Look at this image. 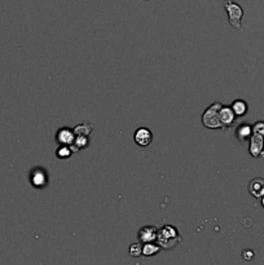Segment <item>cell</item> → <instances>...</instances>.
I'll return each instance as SVG.
<instances>
[{
    "label": "cell",
    "instance_id": "6da1fadb",
    "mask_svg": "<svg viewBox=\"0 0 264 265\" xmlns=\"http://www.w3.org/2000/svg\"><path fill=\"white\" fill-rule=\"evenodd\" d=\"M182 241V237L179 234V231L172 225H165L161 229H158L157 234V241L161 249L163 250H171Z\"/></svg>",
    "mask_w": 264,
    "mask_h": 265
},
{
    "label": "cell",
    "instance_id": "7a4b0ae2",
    "mask_svg": "<svg viewBox=\"0 0 264 265\" xmlns=\"http://www.w3.org/2000/svg\"><path fill=\"white\" fill-rule=\"evenodd\" d=\"M222 106L223 105L220 104V102H215V104L207 107V110H205L204 115H202V124L206 128H210V130H223L219 119V110Z\"/></svg>",
    "mask_w": 264,
    "mask_h": 265
},
{
    "label": "cell",
    "instance_id": "3957f363",
    "mask_svg": "<svg viewBox=\"0 0 264 265\" xmlns=\"http://www.w3.org/2000/svg\"><path fill=\"white\" fill-rule=\"evenodd\" d=\"M224 8H226V12L228 14V21L229 23L232 25V27L237 28L241 31L242 25L241 19L244 17V9L237 3H235L233 0H226L224 1Z\"/></svg>",
    "mask_w": 264,
    "mask_h": 265
},
{
    "label": "cell",
    "instance_id": "277c9868",
    "mask_svg": "<svg viewBox=\"0 0 264 265\" xmlns=\"http://www.w3.org/2000/svg\"><path fill=\"white\" fill-rule=\"evenodd\" d=\"M30 184H31L35 189H43L49 183V176L48 172L41 167H36L30 172L29 176Z\"/></svg>",
    "mask_w": 264,
    "mask_h": 265
},
{
    "label": "cell",
    "instance_id": "5b68a950",
    "mask_svg": "<svg viewBox=\"0 0 264 265\" xmlns=\"http://www.w3.org/2000/svg\"><path fill=\"white\" fill-rule=\"evenodd\" d=\"M219 119L223 130L226 128H231L233 124L236 123V119H237V115L235 114L233 109L231 106H222L219 110Z\"/></svg>",
    "mask_w": 264,
    "mask_h": 265
},
{
    "label": "cell",
    "instance_id": "8992f818",
    "mask_svg": "<svg viewBox=\"0 0 264 265\" xmlns=\"http://www.w3.org/2000/svg\"><path fill=\"white\" fill-rule=\"evenodd\" d=\"M134 141L136 142V145L141 146V148H147L152 144L153 141V133L149 128L147 127H140L137 128L136 132L134 135Z\"/></svg>",
    "mask_w": 264,
    "mask_h": 265
},
{
    "label": "cell",
    "instance_id": "52a82bcc",
    "mask_svg": "<svg viewBox=\"0 0 264 265\" xmlns=\"http://www.w3.org/2000/svg\"><path fill=\"white\" fill-rule=\"evenodd\" d=\"M157 234H158V229L154 225H145L137 232V240L140 243L156 242Z\"/></svg>",
    "mask_w": 264,
    "mask_h": 265
},
{
    "label": "cell",
    "instance_id": "ba28073f",
    "mask_svg": "<svg viewBox=\"0 0 264 265\" xmlns=\"http://www.w3.org/2000/svg\"><path fill=\"white\" fill-rule=\"evenodd\" d=\"M250 146H249V152L250 155L254 158H259L261 155H264V137L253 133L250 137Z\"/></svg>",
    "mask_w": 264,
    "mask_h": 265
},
{
    "label": "cell",
    "instance_id": "9c48e42d",
    "mask_svg": "<svg viewBox=\"0 0 264 265\" xmlns=\"http://www.w3.org/2000/svg\"><path fill=\"white\" fill-rule=\"evenodd\" d=\"M74 140H75V133L71 128H67V127H62L56 133V141L60 145H73Z\"/></svg>",
    "mask_w": 264,
    "mask_h": 265
},
{
    "label": "cell",
    "instance_id": "30bf717a",
    "mask_svg": "<svg viewBox=\"0 0 264 265\" xmlns=\"http://www.w3.org/2000/svg\"><path fill=\"white\" fill-rule=\"evenodd\" d=\"M249 192L254 198L261 199L264 196V179L257 177L254 180L250 181L249 184Z\"/></svg>",
    "mask_w": 264,
    "mask_h": 265
},
{
    "label": "cell",
    "instance_id": "8fae6325",
    "mask_svg": "<svg viewBox=\"0 0 264 265\" xmlns=\"http://www.w3.org/2000/svg\"><path fill=\"white\" fill-rule=\"evenodd\" d=\"M253 135V126L250 124H240L236 130V137L237 140L241 142L246 141V140H250Z\"/></svg>",
    "mask_w": 264,
    "mask_h": 265
},
{
    "label": "cell",
    "instance_id": "7c38bea8",
    "mask_svg": "<svg viewBox=\"0 0 264 265\" xmlns=\"http://www.w3.org/2000/svg\"><path fill=\"white\" fill-rule=\"evenodd\" d=\"M231 107H232L233 111H235V114L237 115V117H244V115L248 114V110H249L248 104H246L244 100H241V98L235 100V101L232 102V105H231Z\"/></svg>",
    "mask_w": 264,
    "mask_h": 265
},
{
    "label": "cell",
    "instance_id": "4fadbf2b",
    "mask_svg": "<svg viewBox=\"0 0 264 265\" xmlns=\"http://www.w3.org/2000/svg\"><path fill=\"white\" fill-rule=\"evenodd\" d=\"M89 145V137L88 136H75V140H74L71 149H73L74 153H78L83 149H86Z\"/></svg>",
    "mask_w": 264,
    "mask_h": 265
},
{
    "label": "cell",
    "instance_id": "5bb4252c",
    "mask_svg": "<svg viewBox=\"0 0 264 265\" xmlns=\"http://www.w3.org/2000/svg\"><path fill=\"white\" fill-rule=\"evenodd\" d=\"M159 251H161V246L157 242L143 243V256H145V258L157 255Z\"/></svg>",
    "mask_w": 264,
    "mask_h": 265
},
{
    "label": "cell",
    "instance_id": "9a60e30c",
    "mask_svg": "<svg viewBox=\"0 0 264 265\" xmlns=\"http://www.w3.org/2000/svg\"><path fill=\"white\" fill-rule=\"evenodd\" d=\"M74 154L73 149H71V145H60L56 150V157L58 159H69L71 155Z\"/></svg>",
    "mask_w": 264,
    "mask_h": 265
},
{
    "label": "cell",
    "instance_id": "2e32d148",
    "mask_svg": "<svg viewBox=\"0 0 264 265\" xmlns=\"http://www.w3.org/2000/svg\"><path fill=\"white\" fill-rule=\"evenodd\" d=\"M92 128L93 126L91 123H82L74 127L73 131L75 136H89L92 133Z\"/></svg>",
    "mask_w": 264,
    "mask_h": 265
},
{
    "label": "cell",
    "instance_id": "e0dca14e",
    "mask_svg": "<svg viewBox=\"0 0 264 265\" xmlns=\"http://www.w3.org/2000/svg\"><path fill=\"white\" fill-rule=\"evenodd\" d=\"M130 255L132 258H139V256H143V246L140 243H132L130 246Z\"/></svg>",
    "mask_w": 264,
    "mask_h": 265
},
{
    "label": "cell",
    "instance_id": "ac0fdd59",
    "mask_svg": "<svg viewBox=\"0 0 264 265\" xmlns=\"http://www.w3.org/2000/svg\"><path fill=\"white\" fill-rule=\"evenodd\" d=\"M253 133H254V135H258V136H262V137H264V122L263 120H259V122H257V123L253 126Z\"/></svg>",
    "mask_w": 264,
    "mask_h": 265
},
{
    "label": "cell",
    "instance_id": "d6986e66",
    "mask_svg": "<svg viewBox=\"0 0 264 265\" xmlns=\"http://www.w3.org/2000/svg\"><path fill=\"white\" fill-rule=\"evenodd\" d=\"M242 256H244V259L250 262V260L254 259V251H252V250H245V251L242 253Z\"/></svg>",
    "mask_w": 264,
    "mask_h": 265
},
{
    "label": "cell",
    "instance_id": "ffe728a7",
    "mask_svg": "<svg viewBox=\"0 0 264 265\" xmlns=\"http://www.w3.org/2000/svg\"><path fill=\"white\" fill-rule=\"evenodd\" d=\"M261 201H262V206H263V207H264V196L262 197V198H261Z\"/></svg>",
    "mask_w": 264,
    "mask_h": 265
}]
</instances>
